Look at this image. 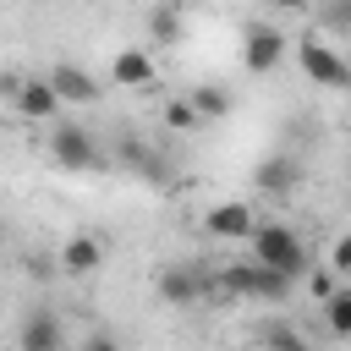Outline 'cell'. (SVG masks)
Masks as SVG:
<instances>
[{"label": "cell", "mask_w": 351, "mask_h": 351, "mask_svg": "<svg viewBox=\"0 0 351 351\" xmlns=\"http://www.w3.org/2000/svg\"><path fill=\"white\" fill-rule=\"evenodd\" d=\"M296 285H302L296 274H285V269H274V263H258V258L225 263V269L214 274V296H241V302H285Z\"/></svg>", "instance_id": "1"}, {"label": "cell", "mask_w": 351, "mask_h": 351, "mask_svg": "<svg viewBox=\"0 0 351 351\" xmlns=\"http://www.w3.org/2000/svg\"><path fill=\"white\" fill-rule=\"evenodd\" d=\"M247 241H252V258H258V263H274V269H285V274H296V280L313 269V263H307V241H302L291 225H274V219L263 225V219H258Z\"/></svg>", "instance_id": "2"}, {"label": "cell", "mask_w": 351, "mask_h": 351, "mask_svg": "<svg viewBox=\"0 0 351 351\" xmlns=\"http://www.w3.org/2000/svg\"><path fill=\"white\" fill-rule=\"evenodd\" d=\"M16 115H27V121H55L60 115V93L49 88V77H22V88H16Z\"/></svg>", "instance_id": "6"}, {"label": "cell", "mask_w": 351, "mask_h": 351, "mask_svg": "<svg viewBox=\"0 0 351 351\" xmlns=\"http://www.w3.org/2000/svg\"><path fill=\"white\" fill-rule=\"evenodd\" d=\"M49 154H55L60 170H104V154H99L93 132L77 126V121H55L49 126Z\"/></svg>", "instance_id": "3"}, {"label": "cell", "mask_w": 351, "mask_h": 351, "mask_svg": "<svg viewBox=\"0 0 351 351\" xmlns=\"http://www.w3.org/2000/svg\"><path fill=\"white\" fill-rule=\"evenodd\" d=\"M324 324H329L335 340H351V285H335L324 296Z\"/></svg>", "instance_id": "14"}, {"label": "cell", "mask_w": 351, "mask_h": 351, "mask_svg": "<svg viewBox=\"0 0 351 351\" xmlns=\"http://www.w3.org/2000/svg\"><path fill=\"white\" fill-rule=\"evenodd\" d=\"M258 340H263V346H285V351L302 346V335H296L291 324H258Z\"/></svg>", "instance_id": "19"}, {"label": "cell", "mask_w": 351, "mask_h": 351, "mask_svg": "<svg viewBox=\"0 0 351 351\" xmlns=\"http://www.w3.org/2000/svg\"><path fill=\"white\" fill-rule=\"evenodd\" d=\"M148 33H154V44H176L181 38V0H159L148 16Z\"/></svg>", "instance_id": "15"}, {"label": "cell", "mask_w": 351, "mask_h": 351, "mask_svg": "<svg viewBox=\"0 0 351 351\" xmlns=\"http://www.w3.org/2000/svg\"><path fill=\"white\" fill-rule=\"evenodd\" d=\"M16 346L22 351H55V346H66V329H60V318L49 307H33L22 318V329H16Z\"/></svg>", "instance_id": "8"}, {"label": "cell", "mask_w": 351, "mask_h": 351, "mask_svg": "<svg viewBox=\"0 0 351 351\" xmlns=\"http://www.w3.org/2000/svg\"><path fill=\"white\" fill-rule=\"evenodd\" d=\"M49 88L60 93V104H93V99H99V82H93V71H82V66H71V60L49 66Z\"/></svg>", "instance_id": "9"}, {"label": "cell", "mask_w": 351, "mask_h": 351, "mask_svg": "<svg viewBox=\"0 0 351 351\" xmlns=\"http://www.w3.org/2000/svg\"><path fill=\"white\" fill-rule=\"evenodd\" d=\"M110 77H115V88H148V82H154L148 49H121V55L110 60Z\"/></svg>", "instance_id": "13"}, {"label": "cell", "mask_w": 351, "mask_h": 351, "mask_svg": "<svg viewBox=\"0 0 351 351\" xmlns=\"http://www.w3.org/2000/svg\"><path fill=\"white\" fill-rule=\"evenodd\" d=\"M197 121H203V115H197L192 99H170V104H165V126H170V132H197Z\"/></svg>", "instance_id": "17"}, {"label": "cell", "mask_w": 351, "mask_h": 351, "mask_svg": "<svg viewBox=\"0 0 351 351\" xmlns=\"http://www.w3.org/2000/svg\"><path fill=\"white\" fill-rule=\"evenodd\" d=\"M318 16H324V27H329V33H346V38H351V0H324V11H318Z\"/></svg>", "instance_id": "18"}, {"label": "cell", "mask_w": 351, "mask_h": 351, "mask_svg": "<svg viewBox=\"0 0 351 351\" xmlns=\"http://www.w3.org/2000/svg\"><path fill=\"white\" fill-rule=\"evenodd\" d=\"M159 296H165L170 307H197L203 296H214V274H208L197 258L165 263V269H159Z\"/></svg>", "instance_id": "4"}, {"label": "cell", "mask_w": 351, "mask_h": 351, "mask_svg": "<svg viewBox=\"0 0 351 351\" xmlns=\"http://www.w3.org/2000/svg\"><path fill=\"white\" fill-rule=\"evenodd\" d=\"M186 99L197 104V115H203V121H208V115H230V93H225V88H214V82H203V88H192Z\"/></svg>", "instance_id": "16"}, {"label": "cell", "mask_w": 351, "mask_h": 351, "mask_svg": "<svg viewBox=\"0 0 351 351\" xmlns=\"http://www.w3.org/2000/svg\"><path fill=\"white\" fill-rule=\"evenodd\" d=\"M16 88H22V71H0V99H16Z\"/></svg>", "instance_id": "22"}, {"label": "cell", "mask_w": 351, "mask_h": 351, "mask_svg": "<svg viewBox=\"0 0 351 351\" xmlns=\"http://www.w3.org/2000/svg\"><path fill=\"white\" fill-rule=\"evenodd\" d=\"M280 55H285V33H280V27H252V33H247V44H241L247 71H274V66H280Z\"/></svg>", "instance_id": "11"}, {"label": "cell", "mask_w": 351, "mask_h": 351, "mask_svg": "<svg viewBox=\"0 0 351 351\" xmlns=\"http://www.w3.org/2000/svg\"><path fill=\"white\" fill-rule=\"evenodd\" d=\"M203 225H208V236H219V241H247L252 225H258V214H252L247 203H214Z\"/></svg>", "instance_id": "10"}, {"label": "cell", "mask_w": 351, "mask_h": 351, "mask_svg": "<svg viewBox=\"0 0 351 351\" xmlns=\"http://www.w3.org/2000/svg\"><path fill=\"white\" fill-rule=\"evenodd\" d=\"M302 280H307V291H313V296H318V302H324V296H329V291H335V274H324V269H307V274H302Z\"/></svg>", "instance_id": "21"}, {"label": "cell", "mask_w": 351, "mask_h": 351, "mask_svg": "<svg viewBox=\"0 0 351 351\" xmlns=\"http://www.w3.org/2000/svg\"><path fill=\"white\" fill-rule=\"evenodd\" d=\"M269 5H274V11H302L307 0H269Z\"/></svg>", "instance_id": "23"}, {"label": "cell", "mask_w": 351, "mask_h": 351, "mask_svg": "<svg viewBox=\"0 0 351 351\" xmlns=\"http://www.w3.org/2000/svg\"><path fill=\"white\" fill-rule=\"evenodd\" d=\"M296 60H302L307 82H318V88H351V66H346V60L335 55V44L302 38V44H296Z\"/></svg>", "instance_id": "5"}, {"label": "cell", "mask_w": 351, "mask_h": 351, "mask_svg": "<svg viewBox=\"0 0 351 351\" xmlns=\"http://www.w3.org/2000/svg\"><path fill=\"white\" fill-rule=\"evenodd\" d=\"M329 269H335V274H351V236H340V241L329 247Z\"/></svg>", "instance_id": "20"}, {"label": "cell", "mask_w": 351, "mask_h": 351, "mask_svg": "<svg viewBox=\"0 0 351 351\" xmlns=\"http://www.w3.org/2000/svg\"><path fill=\"white\" fill-rule=\"evenodd\" d=\"M104 263V241L99 236H71L60 252H55V269L60 274H93Z\"/></svg>", "instance_id": "12"}, {"label": "cell", "mask_w": 351, "mask_h": 351, "mask_svg": "<svg viewBox=\"0 0 351 351\" xmlns=\"http://www.w3.org/2000/svg\"><path fill=\"white\" fill-rule=\"evenodd\" d=\"M252 181H258V192H269V197H285V192H296V181H302V165H296V154H269V159H258Z\"/></svg>", "instance_id": "7"}]
</instances>
